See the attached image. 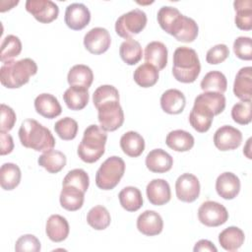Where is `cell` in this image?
I'll list each match as a JSON object with an SVG mask.
<instances>
[{"label":"cell","instance_id":"44dd1931","mask_svg":"<svg viewBox=\"0 0 252 252\" xmlns=\"http://www.w3.org/2000/svg\"><path fill=\"white\" fill-rule=\"evenodd\" d=\"M35 111L48 119L59 116L62 112V107L58 99L51 94H40L34 99Z\"/></svg>","mask_w":252,"mask_h":252},{"label":"cell","instance_id":"816d5d0a","mask_svg":"<svg viewBox=\"0 0 252 252\" xmlns=\"http://www.w3.org/2000/svg\"><path fill=\"white\" fill-rule=\"evenodd\" d=\"M251 138H249L248 140H247V143H246V145H245V147H244V149H243V154L246 156V158H249V159H251L252 158H251Z\"/></svg>","mask_w":252,"mask_h":252},{"label":"cell","instance_id":"d6a6232c","mask_svg":"<svg viewBox=\"0 0 252 252\" xmlns=\"http://www.w3.org/2000/svg\"><path fill=\"white\" fill-rule=\"evenodd\" d=\"M22 173L20 167L13 162H6L0 168V184L2 189L10 191L15 189L21 181Z\"/></svg>","mask_w":252,"mask_h":252},{"label":"cell","instance_id":"836d02e7","mask_svg":"<svg viewBox=\"0 0 252 252\" xmlns=\"http://www.w3.org/2000/svg\"><path fill=\"white\" fill-rule=\"evenodd\" d=\"M121 207L127 212H136L143 206L141 191L134 186L124 187L118 194Z\"/></svg>","mask_w":252,"mask_h":252},{"label":"cell","instance_id":"d4e9b609","mask_svg":"<svg viewBox=\"0 0 252 252\" xmlns=\"http://www.w3.org/2000/svg\"><path fill=\"white\" fill-rule=\"evenodd\" d=\"M85 192L71 185H62L59 201L62 208L67 211L75 212L83 207Z\"/></svg>","mask_w":252,"mask_h":252},{"label":"cell","instance_id":"30bf717a","mask_svg":"<svg viewBox=\"0 0 252 252\" xmlns=\"http://www.w3.org/2000/svg\"><path fill=\"white\" fill-rule=\"evenodd\" d=\"M26 10L39 23L49 24L57 19L59 8L50 0H28Z\"/></svg>","mask_w":252,"mask_h":252},{"label":"cell","instance_id":"7a4b0ae2","mask_svg":"<svg viewBox=\"0 0 252 252\" xmlns=\"http://www.w3.org/2000/svg\"><path fill=\"white\" fill-rule=\"evenodd\" d=\"M37 72L36 63L31 58L11 60L0 68V82L8 89H18L26 85Z\"/></svg>","mask_w":252,"mask_h":252},{"label":"cell","instance_id":"f907efd6","mask_svg":"<svg viewBox=\"0 0 252 252\" xmlns=\"http://www.w3.org/2000/svg\"><path fill=\"white\" fill-rule=\"evenodd\" d=\"M194 252H200V251H210V252H217V247L207 239H201L198 242H196L194 248Z\"/></svg>","mask_w":252,"mask_h":252},{"label":"cell","instance_id":"c3c4849f","mask_svg":"<svg viewBox=\"0 0 252 252\" xmlns=\"http://www.w3.org/2000/svg\"><path fill=\"white\" fill-rule=\"evenodd\" d=\"M17 120L15 111L5 103L1 104V122H0V131L9 132L13 129Z\"/></svg>","mask_w":252,"mask_h":252},{"label":"cell","instance_id":"f35d334b","mask_svg":"<svg viewBox=\"0 0 252 252\" xmlns=\"http://www.w3.org/2000/svg\"><path fill=\"white\" fill-rule=\"evenodd\" d=\"M22 52V42L20 38L14 34L6 35L1 42L0 60L2 63L11 61Z\"/></svg>","mask_w":252,"mask_h":252},{"label":"cell","instance_id":"74e56055","mask_svg":"<svg viewBox=\"0 0 252 252\" xmlns=\"http://www.w3.org/2000/svg\"><path fill=\"white\" fill-rule=\"evenodd\" d=\"M110 214L103 206H94L88 212L87 222L95 230L105 229L110 224Z\"/></svg>","mask_w":252,"mask_h":252},{"label":"cell","instance_id":"d6986e66","mask_svg":"<svg viewBox=\"0 0 252 252\" xmlns=\"http://www.w3.org/2000/svg\"><path fill=\"white\" fill-rule=\"evenodd\" d=\"M145 163L150 171L155 173H164L171 169L173 158L164 150L155 149L147 155Z\"/></svg>","mask_w":252,"mask_h":252},{"label":"cell","instance_id":"60d3db41","mask_svg":"<svg viewBox=\"0 0 252 252\" xmlns=\"http://www.w3.org/2000/svg\"><path fill=\"white\" fill-rule=\"evenodd\" d=\"M62 185L75 186L86 193L90 185L89 174L82 168L72 169L64 177Z\"/></svg>","mask_w":252,"mask_h":252},{"label":"cell","instance_id":"6da1fadb","mask_svg":"<svg viewBox=\"0 0 252 252\" xmlns=\"http://www.w3.org/2000/svg\"><path fill=\"white\" fill-rule=\"evenodd\" d=\"M21 144L36 152H47L55 146V139L51 131L34 119H26L19 129Z\"/></svg>","mask_w":252,"mask_h":252},{"label":"cell","instance_id":"8992f818","mask_svg":"<svg viewBox=\"0 0 252 252\" xmlns=\"http://www.w3.org/2000/svg\"><path fill=\"white\" fill-rule=\"evenodd\" d=\"M159 27L168 34L178 38L186 29L190 18L182 15L179 10L171 6H162L157 16Z\"/></svg>","mask_w":252,"mask_h":252},{"label":"cell","instance_id":"e575fe53","mask_svg":"<svg viewBox=\"0 0 252 252\" xmlns=\"http://www.w3.org/2000/svg\"><path fill=\"white\" fill-rule=\"evenodd\" d=\"M158 70L149 63L140 65L133 74L135 83L142 88L155 86L158 80Z\"/></svg>","mask_w":252,"mask_h":252},{"label":"cell","instance_id":"f1b7e54d","mask_svg":"<svg viewBox=\"0 0 252 252\" xmlns=\"http://www.w3.org/2000/svg\"><path fill=\"white\" fill-rule=\"evenodd\" d=\"M245 235L241 228L228 226L219 234V242L226 251H236L244 243Z\"/></svg>","mask_w":252,"mask_h":252},{"label":"cell","instance_id":"ac0fdd59","mask_svg":"<svg viewBox=\"0 0 252 252\" xmlns=\"http://www.w3.org/2000/svg\"><path fill=\"white\" fill-rule=\"evenodd\" d=\"M216 191L225 200L234 199L240 191V180L232 172L220 173L216 180Z\"/></svg>","mask_w":252,"mask_h":252},{"label":"cell","instance_id":"5bb4252c","mask_svg":"<svg viewBox=\"0 0 252 252\" xmlns=\"http://www.w3.org/2000/svg\"><path fill=\"white\" fill-rule=\"evenodd\" d=\"M242 142V133L230 125L220 126L214 134V144L221 152L237 149Z\"/></svg>","mask_w":252,"mask_h":252},{"label":"cell","instance_id":"2e32d148","mask_svg":"<svg viewBox=\"0 0 252 252\" xmlns=\"http://www.w3.org/2000/svg\"><path fill=\"white\" fill-rule=\"evenodd\" d=\"M137 228L144 235H158L163 228L162 218L156 211L147 210L139 215L137 219Z\"/></svg>","mask_w":252,"mask_h":252},{"label":"cell","instance_id":"f546056e","mask_svg":"<svg viewBox=\"0 0 252 252\" xmlns=\"http://www.w3.org/2000/svg\"><path fill=\"white\" fill-rule=\"evenodd\" d=\"M38 164L47 170L49 173H58L66 165V156L56 150H49L44 152L37 159Z\"/></svg>","mask_w":252,"mask_h":252},{"label":"cell","instance_id":"ba28073f","mask_svg":"<svg viewBox=\"0 0 252 252\" xmlns=\"http://www.w3.org/2000/svg\"><path fill=\"white\" fill-rule=\"evenodd\" d=\"M96 109L100 128L104 131L112 132L122 126L124 122V112L119 101L111 100L104 102Z\"/></svg>","mask_w":252,"mask_h":252},{"label":"cell","instance_id":"ab89813d","mask_svg":"<svg viewBox=\"0 0 252 252\" xmlns=\"http://www.w3.org/2000/svg\"><path fill=\"white\" fill-rule=\"evenodd\" d=\"M78 123L75 119L71 117H64L62 119H59L54 124V130L55 133L65 141H70L76 138L78 134Z\"/></svg>","mask_w":252,"mask_h":252},{"label":"cell","instance_id":"603a6c76","mask_svg":"<svg viewBox=\"0 0 252 252\" xmlns=\"http://www.w3.org/2000/svg\"><path fill=\"white\" fill-rule=\"evenodd\" d=\"M167 48L160 41H151L145 47L144 58L146 63L155 66L158 71L165 68L167 64Z\"/></svg>","mask_w":252,"mask_h":252},{"label":"cell","instance_id":"52a82bcc","mask_svg":"<svg viewBox=\"0 0 252 252\" xmlns=\"http://www.w3.org/2000/svg\"><path fill=\"white\" fill-rule=\"evenodd\" d=\"M147 15L141 9L131 10L121 15L115 22L116 33L125 39L140 33L147 25Z\"/></svg>","mask_w":252,"mask_h":252},{"label":"cell","instance_id":"f6af8a7d","mask_svg":"<svg viewBox=\"0 0 252 252\" xmlns=\"http://www.w3.org/2000/svg\"><path fill=\"white\" fill-rule=\"evenodd\" d=\"M233 51L241 60L252 59V39L249 36H238L233 42Z\"/></svg>","mask_w":252,"mask_h":252},{"label":"cell","instance_id":"7c38bea8","mask_svg":"<svg viewBox=\"0 0 252 252\" xmlns=\"http://www.w3.org/2000/svg\"><path fill=\"white\" fill-rule=\"evenodd\" d=\"M175 193L177 199L182 202H194L200 195L199 179L192 173L181 174L175 182Z\"/></svg>","mask_w":252,"mask_h":252},{"label":"cell","instance_id":"681fc988","mask_svg":"<svg viewBox=\"0 0 252 252\" xmlns=\"http://www.w3.org/2000/svg\"><path fill=\"white\" fill-rule=\"evenodd\" d=\"M14 149V141L10 134L0 131V155L5 156L12 153Z\"/></svg>","mask_w":252,"mask_h":252},{"label":"cell","instance_id":"7bdbcfd3","mask_svg":"<svg viewBox=\"0 0 252 252\" xmlns=\"http://www.w3.org/2000/svg\"><path fill=\"white\" fill-rule=\"evenodd\" d=\"M116 100L119 101V92L111 85L99 86L93 94V102L95 108L104 102Z\"/></svg>","mask_w":252,"mask_h":252},{"label":"cell","instance_id":"4dcf8cb0","mask_svg":"<svg viewBox=\"0 0 252 252\" xmlns=\"http://www.w3.org/2000/svg\"><path fill=\"white\" fill-rule=\"evenodd\" d=\"M235 11L234 23L239 30L252 29V2L251 0H236L233 2Z\"/></svg>","mask_w":252,"mask_h":252},{"label":"cell","instance_id":"8fae6325","mask_svg":"<svg viewBox=\"0 0 252 252\" xmlns=\"http://www.w3.org/2000/svg\"><path fill=\"white\" fill-rule=\"evenodd\" d=\"M213 110L197 97L194 100V105L189 114V123L199 133L207 132L214 120Z\"/></svg>","mask_w":252,"mask_h":252},{"label":"cell","instance_id":"4316f807","mask_svg":"<svg viewBox=\"0 0 252 252\" xmlns=\"http://www.w3.org/2000/svg\"><path fill=\"white\" fill-rule=\"evenodd\" d=\"M67 81L70 87L89 89L94 81V73L89 66L84 64H77L69 70Z\"/></svg>","mask_w":252,"mask_h":252},{"label":"cell","instance_id":"5b68a950","mask_svg":"<svg viewBox=\"0 0 252 252\" xmlns=\"http://www.w3.org/2000/svg\"><path fill=\"white\" fill-rule=\"evenodd\" d=\"M125 172V162L117 156L106 158L95 173V184L99 189L111 190L116 187Z\"/></svg>","mask_w":252,"mask_h":252},{"label":"cell","instance_id":"7402d4cb","mask_svg":"<svg viewBox=\"0 0 252 252\" xmlns=\"http://www.w3.org/2000/svg\"><path fill=\"white\" fill-rule=\"evenodd\" d=\"M45 232L51 241L61 242L69 235L70 226L64 217L60 215H51L46 220Z\"/></svg>","mask_w":252,"mask_h":252},{"label":"cell","instance_id":"ee69618b","mask_svg":"<svg viewBox=\"0 0 252 252\" xmlns=\"http://www.w3.org/2000/svg\"><path fill=\"white\" fill-rule=\"evenodd\" d=\"M231 117L234 122L240 125H247L251 122V100H241L231 108Z\"/></svg>","mask_w":252,"mask_h":252},{"label":"cell","instance_id":"d590c367","mask_svg":"<svg viewBox=\"0 0 252 252\" xmlns=\"http://www.w3.org/2000/svg\"><path fill=\"white\" fill-rule=\"evenodd\" d=\"M119 55L127 65H135L142 59V46L133 38L126 39L120 44Z\"/></svg>","mask_w":252,"mask_h":252},{"label":"cell","instance_id":"9a60e30c","mask_svg":"<svg viewBox=\"0 0 252 252\" xmlns=\"http://www.w3.org/2000/svg\"><path fill=\"white\" fill-rule=\"evenodd\" d=\"M64 21L69 29L81 31L87 27L91 21L90 10L82 3H72L66 8Z\"/></svg>","mask_w":252,"mask_h":252},{"label":"cell","instance_id":"1f68e13d","mask_svg":"<svg viewBox=\"0 0 252 252\" xmlns=\"http://www.w3.org/2000/svg\"><path fill=\"white\" fill-rule=\"evenodd\" d=\"M90 94L88 89L80 87H70L63 94V99L67 107L71 110H81L89 102Z\"/></svg>","mask_w":252,"mask_h":252},{"label":"cell","instance_id":"ffe728a7","mask_svg":"<svg viewBox=\"0 0 252 252\" xmlns=\"http://www.w3.org/2000/svg\"><path fill=\"white\" fill-rule=\"evenodd\" d=\"M233 94L240 100L252 99V68L250 66L243 67L236 73Z\"/></svg>","mask_w":252,"mask_h":252},{"label":"cell","instance_id":"3957f363","mask_svg":"<svg viewBox=\"0 0 252 252\" xmlns=\"http://www.w3.org/2000/svg\"><path fill=\"white\" fill-rule=\"evenodd\" d=\"M201 72V64L197 52L190 47L180 46L174 50L172 75L181 83L196 81Z\"/></svg>","mask_w":252,"mask_h":252},{"label":"cell","instance_id":"cb8c5ba5","mask_svg":"<svg viewBox=\"0 0 252 252\" xmlns=\"http://www.w3.org/2000/svg\"><path fill=\"white\" fill-rule=\"evenodd\" d=\"M185 105V95L179 90H166L160 96V107L165 113L179 114L184 110Z\"/></svg>","mask_w":252,"mask_h":252},{"label":"cell","instance_id":"9c48e42d","mask_svg":"<svg viewBox=\"0 0 252 252\" xmlns=\"http://www.w3.org/2000/svg\"><path fill=\"white\" fill-rule=\"evenodd\" d=\"M200 222L209 227L223 224L228 220V212L225 207L216 201H206L198 209Z\"/></svg>","mask_w":252,"mask_h":252},{"label":"cell","instance_id":"b9f144b4","mask_svg":"<svg viewBox=\"0 0 252 252\" xmlns=\"http://www.w3.org/2000/svg\"><path fill=\"white\" fill-rule=\"evenodd\" d=\"M196 97L201 101L205 102L213 110L215 115H219L225 108V97L220 93L204 92Z\"/></svg>","mask_w":252,"mask_h":252},{"label":"cell","instance_id":"83f0119b","mask_svg":"<svg viewBox=\"0 0 252 252\" xmlns=\"http://www.w3.org/2000/svg\"><path fill=\"white\" fill-rule=\"evenodd\" d=\"M194 137L187 131L177 129L169 132L165 138V144L175 152H188L194 146Z\"/></svg>","mask_w":252,"mask_h":252},{"label":"cell","instance_id":"4fadbf2b","mask_svg":"<svg viewBox=\"0 0 252 252\" xmlns=\"http://www.w3.org/2000/svg\"><path fill=\"white\" fill-rule=\"evenodd\" d=\"M110 43V34L104 28H93L84 36V45L92 54L98 55L104 53L108 50Z\"/></svg>","mask_w":252,"mask_h":252},{"label":"cell","instance_id":"e0dca14e","mask_svg":"<svg viewBox=\"0 0 252 252\" xmlns=\"http://www.w3.org/2000/svg\"><path fill=\"white\" fill-rule=\"evenodd\" d=\"M148 200L152 205L162 206L170 201L171 191L168 182L161 178L153 179L146 188Z\"/></svg>","mask_w":252,"mask_h":252},{"label":"cell","instance_id":"8d00e7d4","mask_svg":"<svg viewBox=\"0 0 252 252\" xmlns=\"http://www.w3.org/2000/svg\"><path fill=\"white\" fill-rule=\"evenodd\" d=\"M200 87L204 92H217L223 94L227 88V81L220 71L214 70L208 72L204 76Z\"/></svg>","mask_w":252,"mask_h":252},{"label":"cell","instance_id":"277c9868","mask_svg":"<svg viewBox=\"0 0 252 252\" xmlns=\"http://www.w3.org/2000/svg\"><path fill=\"white\" fill-rule=\"evenodd\" d=\"M107 140L106 131L95 124L88 126L83 135V139L78 147L77 154L79 158L87 162L94 163L97 161L105 152Z\"/></svg>","mask_w":252,"mask_h":252},{"label":"cell","instance_id":"484cf974","mask_svg":"<svg viewBox=\"0 0 252 252\" xmlns=\"http://www.w3.org/2000/svg\"><path fill=\"white\" fill-rule=\"evenodd\" d=\"M120 148L130 158H138L145 150L144 138L135 131H128L120 138Z\"/></svg>","mask_w":252,"mask_h":252},{"label":"cell","instance_id":"7dc6e473","mask_svg":"<svg viewBox=\"0 0 252 252\" xmlns=\"http://www.w3.org/2000/svg\"><path fill=\"white\" fill-rule=\"evenodd\" d=\"M229 56V49L226 44L220 43L211 47L207 51L206 61L209 64L217 65L223 62Z\"/></svg>","mask_w":252,"mask_h":252},{"label":"cell","instance_id":"bcb514c9","mask_svg":"<svg viewBox=\"0 0 252 252\" xmlns=\"http://www.w3.org/2000/svg\"><path fill=\"white\" fill-rule=\"evenodd\" d=\"M40 249V242L33 234H24L20 236L15 244V250L17 252H38Z\"/></svg>","mask_w":252,"mask_h":252}]
</instances>
